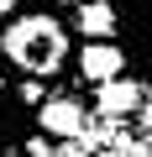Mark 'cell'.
I'll list each match as a JSON object with an SVG mask.
<instances>
[{"instance_id":"7a4b0ae2","label":"cell","mask_w":152,"mask_h":157,"mask_svg":"<svg viewBox=\"0 0 152 157\" xmlns=\"http://www.w3.org/2000/svg\"><path fill=\"white\" fill-rule=\"evenodd\" d=\"M126 68V47H110V42H89L79 52V73L89 78V84H110V78H121Z\"/></svg>"},{"instance_id":"9c48e42d","label":"cell","mask_w":152,"mask_h":157,"mask_svg":"<svg viewBox=\"0 0 152 157\" xmlns=\"http://www.w3.org/2000/svg\"><path fill=\"white\" fill-rule=\"evenodd\" d=\"M58 6H73V0H58Z\"/></svg>"},{"instance_id":"277c9868","label":"cell","mask_w":152,"mask_h":157,"mask_svg":"<svg viewBox=\"0 0 152 157\" xmlns=\"http://www.w3.org/2000/svg\"><path fill=\"white\" fill-rule=\"evenodd\" d=\"M142 84L136 78H110V84H100V94H95V105L105 110V115H131L136 105H142Z\"/></svg>"},{"instance_id":"8992f818","label":"cell","mask_w":152,"mask_h":157,"mask_svg":"<svg viewBox=\"0 0 152 157\" xmlns=\"http://www.w3.org/2000/svg\"><path fill=\"white\" fill-rule=\"evenodd\" d=\"M26 157H53V147H47V141L37 136V141H26Z\"/></svg>"},{"instance_id":"3957f363","label":"cell","mask_w":152,"mask_h":157,"mask_svg":"<svg viewBox=\"0 0 152 157\" xmlns=\"http://www.w3.org/2000/svg\"><path fill=\"white\" fill-rule=\"evenodd\" d=\"M37 121H42L47 136H84V110L73 105V100H47L37 110Z\"/></svg>"},{"instance_id":"52a82bcc","label":"cell","mask_w":152,"mask_h":157,"mask_svg":"<svg viewBox=\"0 0 152 157\" xmlns=\"http://www.w3.org/2000/svg\"><path fill=\"white\" fill-rule=\"evenodd\" d=\"M6 11H16V0H0V16H6Z\"/></svg>"},{"instance_id":"6da1fadb","label":"cell","mask_w":152,"mask_h":157,"mask_svg":"<svg viewBox=\"0 0 152 157\" xmlns=\"http://www.w3.org/2000/svg\"><path fill=\"white\" fill-rule=\"evenodd\" d=\"M0 47H6V58L26 73H58L63 58H68V37L53 16H21L6 26V37H0Z\"/></svg>"},{"instance_id":"ba28073f","label":"cell","mask_w":152,"mask_h":157,"mask_svg":"<svg viewBox=\"0 0 152 157\" xmlns=\"http://www.w3.org/2000/svg\"><path fill=\"white\" fill-rule=\"evenodd\" d=\"M100 157H126V152H121V147H115V152H100Z\"/></svg>"},{"instance_id":"5b68a950","label":"cell","mask_w":152,"mask_h":157,"mask_svg":"<svg viewBox=\"0 0 152 157\" xmlns=\"http://www.w3.org/2000/svg\"><path fill=\"white\" fill-rule=\"evenodd\" d=\"M115 26H121V21H115V6H105V0H89V6L79 11V32L95 37V42H105Z\"/></svg>"}]
</instances>
